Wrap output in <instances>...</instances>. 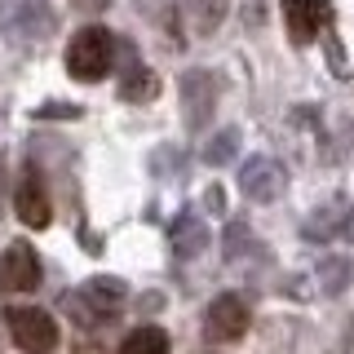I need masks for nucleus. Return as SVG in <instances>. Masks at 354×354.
I'll return each mask as SVG.
<instances>
[{
  "instance_id": "obj_1",
  "label": "nucleus",
  "mask_w": 354,
  "mask_h": 354,
  "mask_svg": "<svg viewBox=\"0 0 354 354\" xmlns=\"http://www.w3.org/2000/svg\"><path fill=\"white\" fill-rule=\"evenodd\" d=\"M111 58H115V36L106 27H80V36L66 44V71L84 84H97L111 71Z\"/></svg>"
},
{
  "instance_id": "obj_2",
  "label": "nucleus",
  "mask_w": 354,
  "mask_h": 354,
  "mask_svg": "<svg viewBox=\"0 0 354 354\" xmlns=\"http://www.w3.org/2000/svg\"><path fill=\"white\" fill-rule=\"evenodd\" d=\"M5 324H9V337L22 354H49L58 350V319L44 315L36 306H14L5 310Z\"/></svg>"
},
{
  "instance_id": "obj_3",
  "label": "nucleus",
  "mask_w": 354,
  "mask_h": 354,
  "mask_svg": "<svg viewBox=\"0 0 354 354\" xmlns=\"http://www.w3.org/2000/svg\"><path fill=\"white\" fill-rule=\"evenodd\" d=\"M0 27L18 40H49L53 27H58V14H53L49 0H5L0 5Z\"/></svg>"
},
{
  "instance_id": "obj_4",
  "label": "nucleus",
  "mask_w": 354,
  "mask_h": 354,
  "mask_svg": "<svg viewBox=\"0 0 354 354\" xmlns=\"http://www.w3.org/2000/svg\"><path fill=\"white\" fill-rule=\"evenodd\" d=\"M217 93H221V84L208 66L182 71V120H186V129H195V133L208 129V120L217 111Z\"/></svg>"
},
{
  "instance_id": "obj_5",
  "label": "nucleus",
  "mask_w": 354,
  "mask_h": 354,
  "mask_svg": "<svg viewBox=\"0 0 354 354\" xmlns=\"http://www.w3.org/2000/svg\"><path fill=\"white\" fill-rule=\"evenodd\" d=\"M248 301L235 292H221L208 301L204 310V341H213V346H230V341H239L243 332H248Z\"/></svg>"
},
{
  "instance_id": "obj_6",
  "label": "nucleus",
  "mask_w": 354,
  "mask_h": 354,
  "mask_svg": "<svg viewBox=\"0 0 354 354\" xmlns=\"http://www.w3.org/2000/svg\"><path fill=\"white\" fill-rule=\"evenodd\" d=\"M124 297H129L124 279H115V274H93L88 283H80V292L66 297V306H80L88 315V324H97V319L115 315V310L124 306Z\"/></svg>"
},
{
  "instance_id": "obj_7",
  "label": "nucleus",
  "mask_w": 354,
  "mask_h": 354,
  "mask_svg": "<svg viewBox=\"0 0 354 354\" xmlns=\"http://www.w3.org/2000/svg\"><path fill=\"white\" fill-rule=\"evenodd\" d=\"M36 283H40V257H36V248H31L27 239L9 243V248L0 252V297L31 292Z\"/></svg>"
},
{
  "instance_id": "obj_8",
  "label": "nucleus",
  "mask_w": 354,
  "mask_h": 354,
  "mask_svg": "<svg viewBox=\"0 0 354 354\" xmlns=\"http://www.w3.org/2000/svg\"><path fill=\"white\" fill-rule=\"evenodd\" d=\"M288 186V173L279 160H270V155H252L248 164L239 169V191L252 199V204H270V199H279Z\"/></svg>"
},
{
  "instance_id": "obj_9",
  "label": "nucleus",
  "mask_w": 354,
  "mask_h": 354,
  "mask_svg": "<svg viewBox=\"0 0 354 354\" xmlns=\"http://www.w3.org/2000/svg\"><path fill=\"white\" fill-rule=\"evenodd\" d=\"M283 22L292 44H310L332 22V0H283Z\"/></svg>"
},
{
  "instance_id": "obj_10",
  "label": "nucleus",
  "mask_w": 354,
  "mask_h": 354,
  "mask_svg": "<svg viewBox=\"0 0 354 354\" xmlns=\"http://www.w3.org/2000/svg\"><path fill=\"white\" fill-rule=\"evenodd\" d=\"M14 213L22 226H31V230H44L49 226V195H44V182H40V173L36 169H27L22 173V182H18V191H14Z\"/></svg>"
},
{
  "instance_id": "obj_11",
  "label": "nucleus",
  "mask_w": 354,
  "mask_h": 354,
  "mask_svg": "<svg viewBox=\"0 0 354 354\" xmlns=\"http://www.w3.org/2000/svg\"><path fill=\"white\" fill-rule=\"evenodd\" d=\"M169 248L177 252V257H199V252L208 248V226H204V217H199V213L173 217V226H169Z\"/></svg>"
},
{
  "instance_id": "obj_12",
  "label": "nucleus",
  "mask_w": 354,
  "mask_h": 354,
  "mask_svg": "<svg viewBox=\"0 0 354 354\" xmlns=\"http://www.w3.org/2000/svg\"><path fill=\"white\" fill-rule=\"evenodd\" d=\"M230 14V0H182V22L191 36H213L221 27V18Z\"/></svg>"
},
{
  "instance_id": "obj_13",
  "label": "nucleus",
  "mask_w": 354,
  "mask_h": 354,
  "mask_svg": "<svg viewBox=\"0 0 354 354\" xmlns=\"http://www.w3.org/2000/svg\"><path fill=\"white\" fill-rule=\"evenodd\" d=\"M341 221H346V204H324V208H315V213L306 217L301 235L315 239V243H328L332 235H341Z\"/></svg>"
},
{
  "instance_id": "obj_14",
  "label": "nucleus",
  "mask_w": 354,
  "mask_h": 354,
  "mask_svg": "<svg viewBox=\"0 0 354 354\" xmlns=\"http://www.w3.org/2000/svg\"><path fill=\"white\" fill-rule=\"evenodd\" d=\"M155 93H160V80H155L142 62H133L129 71L120 75V97H124V102H151Z\"/></svg>"
},
{
  "instance_id": "obj_15",
  "label": "nucleus",
  "mask_w": 354,
  "mask_h": 354,
  "mask_svg": "<svg viewBox=\"0 0 354 354\" xmlns=\"http://www.w3.org/2000/svg\"><path fill=\"white\" fill-rule=\"evenodd\" d=\"M354 279V266L350 257H324L319 261V292L324 297H341Z\"/></svg>"
},
{
  "instance_id": "obj_16",
  "label": "nucleus",
  "mask_w": 354,
  "mask_h": 354,
  "mask_svg": "<svg viewBox=\"0 0 354 354\" xmlns=\"http://www.w3.org/2000/svg\"><path fill=\"white\" fill-rule=\"evenodd\" d=\"M239 155V129H221L213 138L204 142V151H199V160L208 164V169H221V164H230Z\"/></svg>"
},
{
  "instance_id": "obj_17",
  "label": "nucleus",
  "mask_w": 354,
  "mask_h": 354,
  "mask_svg": "<svg viewBox=\"0 0 354 354\" xmlns=\"http://www.w3.org/2000/svg\"><path fill=\"white\" fill-rule=\"evenodd\" d=\"M120 354H169V337L160 328H133L124 341H120Z\"/></svg>"
},
{
  "instance_id": "obj_18",
  "label": "nucleus",
  "mask_w": 354,
  "mask_h": 354,
  "mask_svg": "<svg viewBox=\"0 0 354 354\" xmlns=\"http://www.w3.org/2000/svg\"><path fill=\"white\" fill-rule=\"evenodd\" d=\"M221 248H226V257H243V252L261 248V243L248 235V226H243V221H230V230H226V243H221Z\"/></svg>"
},
{
  "instance_id": "obj_19",
  "label": "nucleus",
  "mask_w": 354,
  "mask_h": 354,
  "mask_svg": "<svg viewBox=\"0 0 354 354\" xmlns=\"http://www.w3.org/2000/svg\"><path fill=\"white\" fill-rule=\"evenodd\" d=\"M36 115L44 120V115H80V111H75V106H66V102H53V106H40Z\"/></svg>"
},
{
  "instance_id": "obj_20",
  "label": "nucleus",
  "mask_w": 354,
  "mask_h": 354,
  "mask_svg": "<svg viewBox=\"0 0 354 354\" xmlns=\"http://www.w3.org/2000/svg\"><path fill=\"white\" fill-rule=\"evenodd\" d=\"M341 235H346V239L354 243V204L346 208V221H341Z\"/></svg>"
},
{
  "instance_id": "obj_21",
  "label": "nucleus",
  "mask_w": 354,
  "mask_h": 354,
  "mask_svg": "<svg viewBox=\"0 0 354 354\" xmlns=\"http://www.w3.org/2000/svg\"><path fill=\"white\" fill-rule=\"evenodd\" d=\"M337 354H354V319H350V328H346V337H341V350Z\"/></svg>"
},
{
  "instance_id": "obj_22",
  "label": "nucleus",
  "mask_w": 354,
  "mask_h": 354,
  "mask_svg": "<svg viewBox=\"0 0 354 354\" xmlns=\"http://www.w3.org/2000/svg\"><path fill=\"white\" fill-rule=\"evenodd\" d=\"M75 5H80V9H88V14H102V9L111 5V0H75Z\"/></svg>"
}]
</instances>
